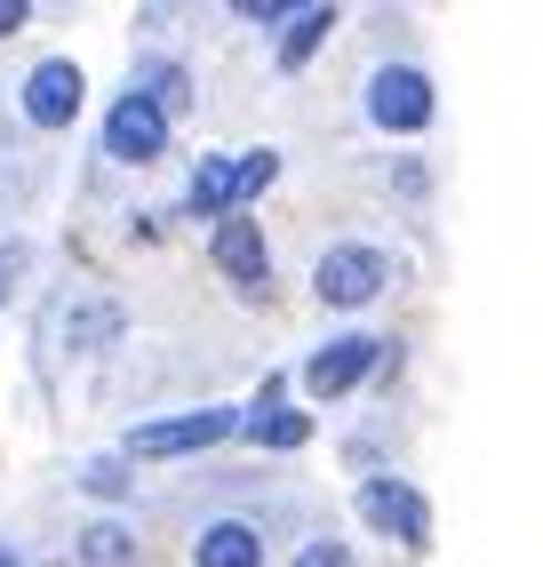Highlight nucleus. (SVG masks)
Returning a JSON list of instances; mask_svg holds the SVG:
<instances>
[{"instance_id":"14","label":"nucleus","mask_w":543,"mask_h":567,"mask_svg":"<svg viewBox=\"0 0 543 567\" xmlns=\"http://www.w3.org/2000/svg\"><path fill=\"white\" fill-rule=\"evenodd\" d=\"M121 336V305H81L64 320V344H81V352H96V344H112Z\"/></svg>"},{"instance_id":"15","label":"nucleus","mask_w":543,"mask_h":567,"mask_svg":"<svg viewBox=\"0 0 543 567\" xmlns=\"http://www.w3.org/2000/svg\"><path fill=\"white\" fill-rule=\"evenodd\" d=\"M272 176H280V153H248V161H232V216H240Z\"/></svg>"},{"instance_id":"17","label":"nucleus","mask_w":543,"mask_h":567,"mask_svg":"<svg viewBox=\"0 0 543 567\" xmlns=\"http://www.w3.org/2000/svg\"><path fill=\"white\" fill-rule=\"evenodd\" d=\"M296 567H352V551L320 536V544H304V551H296Z\"/></svg>"},{"instance_id":"20","label":"nucleus","mask_w":543,"mask_h":567,"mask_svg":"<svg viewBox=\"0 0 543 567\" xmlns=\"http://www.w3.org/2000/svg\"><path fill=\"white\" fill-rule=\"evenodd\" d=\"M0 567H17V551H9V544H0Z\"/></svg>"},{"instance_id":"1","label":"nucleus","mask_w":543,"mask_h":567,"mask_svg":"<svg viewBox=\"0 0 543 567\" xmlns=\"http://www.w3.org/2000/svg\"><path fill=\"white\" fill-rule=\"evenodd\" d=\"M383 280H392V256H383V248H360V240L328 248V256H320V272H313L320 305H336V312H360V305H376V296H383Z\"/></svg>"},{"instance_id":"11","label":"nucleus","mask_w":543,"mask_h":567,"mask_svg":"<svg viewBox=\"0 0 543 567\" xmlns=\"http://www.w3.org/2000/svg\"><path fill=\"white\" fill-rule=\"evenodd\" d=\"M328 24H336V9H320V0H313V9H288V32H280V64L296 72L304 56H313V49L328 41Z\"/></svg>"},{"instance_id":"7","label":"nucleus","mask_w":543,"mask_h":567,"mask_svg":"<svg viewBox=\"0 0 543 567\" xmlns=\"http://www.w3.org/2000/svg\"><path fill=\"white\" fill-rule=\"evenodd\" d=\"M216 272L240 288V296H264L272 280V256H264V233H256V216H224L216 224Z\"/></svg>"},{"instance_id":"10","label":"nucleus","mask_w":543,"mask_h":567,"mask_svg":"<svg viewBox=\"0 0 543 567\" xmlns=\"http://www.w3.org/2000/svg\"><path fill=\"white\" fill-rule=\"evenodd\" d=\"M240 432H248V440H264V447H304V440H313V424H304L296 408H280V384H264L256 415H240Z\"/></svg>"},{"instance_id":"5","label":"nucleus","mask_w":543,"mask_h":567,"mask_svg":"<svg viewBox=\"0 0 543 567\" xmlns=\"http://www.w3.org/2000/svg\"><path fill=\"white\" fill-rule=\"evenodd\" d=\"M376 360H383V336H336V344H320L313 360H304V392L336 400V392H352Z\"/></svg>"},{"instance_id":"6","label":"nucleus","mask_w":543,"mask_h":567,"mask_svg":"<svg viewBox=\"0 0 543 567\" xmlns=\"http://www.w3.org/2000/svg\"><path fill=\"white\" fill-rule=\"evenodd\" d=\"M360 519L383 527V536H400V544H423V536H432V504H423L408 480H368V487H360Z\"/></svg>"},{"instance_id":"13","label":"nucleus","mask_w":543,"mask_h":567,"mask_svg":"<svg viewBox=\"0 0 543 567\" xmlns=\"http://www.w3.org/2000/svg\"><path fill=\"white\" fill-rule=\"evenodd\" d=\"M192 216H232V161H201V176H192Z\"/></svg>"},{"instance_id":"12","label":"nucleus","mask_w":543,"mask_h":567,"mask_svg":"<svg viewBox=\"0 0 543 567\" xmlns=\"http://www.w3.org/2000/svg\"><path fill=\"white\" fill-rule=\"evenodd\" d=\"M81 567H136V536H129L121 519L81 527Z\"/></svg>"},{"instance_id":"3","label":"nucleus","mask_w":543,"mask_h":567,"mask_svg":"<svg viewBox=\"0 0 543 567\" xmlns=\"http://www.w3.org/2000/svg\"><path fill=\"white\" fill-rule=\"evenodd\" d=\"M368 121L392 128V136H416L423 121H432V81H423L416 64H383L368 81Z\"/></svg>"},{"instance_id":"16","label":"nucleus","mask_w":543,"mask_h":567,"mask_svg":"<svg viewBox=\"0 0 543 567\" xmlns=\"http://www.w3.org/2000/svg\"><path fill=\"white\" fill-rule=\"evenodd\" d=\"M81 487H89V496H121L129 472H121V464H89V472H81Z\"/></svg>"},{"instance_id":"9","label":"nucleus","mask_w":543,"mask_h":567,"mask_svg":"<svg viewBox=\"0 0 543 567\" xmlns=\"http://www.w3.org/2000/svg\"><path fill=\"white\" fill-rule=\"evenodd\" d=\"M192 559H201V567H264V536L248 519H216V527H201Z\"/></svg>"},{"instance_id":"18","label":"nucleus","mask_w":543,"mask_h":567,"mask_svg":"<svg viewBox=\"0 0 543 567\" xmlns=\"http://www.w3.org/2000/svg\"><path fill=\"white\" fill-rule=\"evenodd\" d=\"M24 264H32V248H24V240H9V248H0V296H9V288L24 280Z\"/></svg>"},{"instance_id":"19","label":"nucleus","mask_w":543,"mask_h":567,"mask_svg":"<svg viewBox=\"0 0 543 567\" xmlns=\"http://www.w3.org/2000/svg\"><path fill=\"white\" fill-rule=\"evenodd\" d=\"M17 24H24V0H0V41H9Z\"/></svg>"},{"instance_id":"2","label":"nucleus","mask_w":543,"mask_h":567,"mask_svg":"<svg viewBox=\"0 0 543 567\" xmlns=\"http://www.w3.org/2000/svg\"><path fill=\"white\" fill-rule=\"evenodd\" d=\"M240 432L232 408H192V415H168V424H136L129 432V456H192V447H216Z\"/></svg>"},{"instance_id":"8","label":"nucleus","mask_w":543,"mask_h":567,"mask_svg":"<svg viewBox=\"0 0 543 567\" xmlns=\"http://www.w3.org/2000/svg\"><path fill=\"white\" fill-rule=\"evenodd\" d=\"M72 112H81V64H32V81H24V121H41V128H64Z\"/></svg>"},{"instance_id":"4","label":"nucleus","mask_w":543,"mask_h":567,"mask_svg":"<svg viewBox=\"0 0 543 567\" xmlns=\"http://www.w3.org/2000/svg\"><path fill=\"white\" fill-rule=\"evenodd\" d=\"M104 153H112V161H129V168L161 161V153H168V121H161V112H152V104L129 89L121 104L104 112Z\"/></svg>"}]
</instances>
